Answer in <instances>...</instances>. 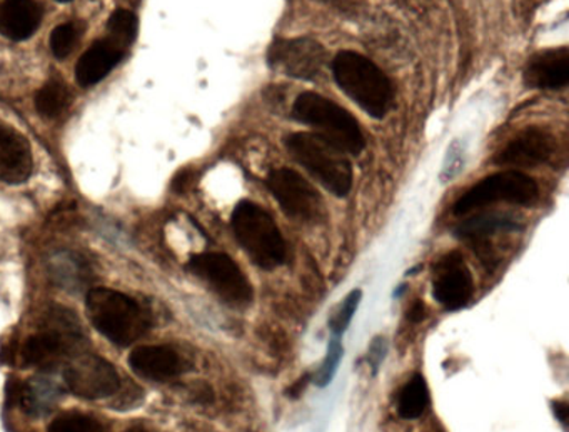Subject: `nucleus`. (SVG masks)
I'll list each match as a JSON object with an SVG mask.
<instances>
[{"mask_svg":"<svg viewBox=\"0 0 569 432\" xmlns=\"http://www.w3.org/2000/svg\"><path fill=\"white\" fill-rule=\"evenodd\" d=\"M49 432H106L94 419L82 414H68L56 419L49 425Z\"/></svg>","mask_w":569,"mask_h":432,"instance_id":"26","label":"nucleus"},{"mask_svg":"<svg viewBox=\"0 0 569 432\" xmlns=\"http://www.w3.org/2000/svg\"><path fill=\"white\" fill-rule=\"evenodd\" d=\"M516 222L512 219L506 218V215L498 214H481L476 218L468 219V221L461 222L456 229V235L461 239H485L488 235L495 234L498 231H509V229H516Z\"/></svg>","mask_w":569,"mask_h":432,"instance_id":"22","label":"nucleus"},{"mask_svg":"<svg viewBox=\"0 0 569 432\" xmlns=\"http://www.w3.org/2000/svg\"><path fill=\"white\" fill-rule=\"evenodd\" d=\"M528 88L539 91H559L569 82V52L566 48L538 52L525 68Z\"/></svg>","mask_w":569,"mask_h":432,"instance_id":"15","label":"nucleus"},{"mask_svg":"<svg viewBox=\"0 0 569 432\" xmlns=\"http://www.w3.org/2000/svg\"><path fill=\"white\" fill-rule=\"evenodd\" d=\"M429 405V389L425 375H412L411 381L406 382L399 391L398 412L402 419H418L425 414Z\"/></svg>","mask_w":569,"mask_h":432,"instance_id":"20","label":"nucleus"},{"mask_svg":"<svg viewBox=\"0 0 569 432\" xmlns=\"http://www.w3.org/2000/svg\"><path fill=\"white\" fill-rule=\"evenodd\" d=\"M42 11L34 0H4L0 4V34L11 41H26L39 29Z\"/></svg>","mask_w":569,"mask_h":432,"instance_id":"17","label":"nucleus"},{"mask_svg":"<svg viewBox=\"0 0 569 432\" xmlns=\"http://www.w3.org/2000/svg\"><path fill=\"white\" fill-rule=\"evenodd\" d=\"M86 308L92 325L121 348L138 341L151 325L148 312L134 299L112 289H91Z\"/></svg>","mask_w":569,"mask_h":432,"instance_id":"2","label":"nucleus"},{"mask_svg":"<svg viewBox=\"0 0 569 432\" xmlns=\"http://www.w3.org/2000/svg\"><path fill=\"white\" fill-rule=\"evenodd\" d=\"M69 102H71V94L61 81L48 82L36 96V108L39 114L48 119L59 118L69 108Z\"/></svg>","mask_w":569,"mask_h":432,"instance_id":"23","label":"nucleus"},{"mask_svg":"<svg viewBox=\"0 0 569 432\" xmlns=\"http://www.w3.org/2000/svg\"><path fill=\"white\" fill-rule=\"evenodd\" d=\"M69 391L78 398L104 399L121 389L118 372L106 359L94 354H79L64 372Z\"/></svg>","mask_w":569,"mask_h":432,"instance_id":"11","label":"nucleus"},{"mask_svg":"<svg viewBox=\"0 0 569 432\" xmlns=\"http://www.w3.org/2000/svg\"><path fill=\"white\" fill-rule=\"evenodd\" d=\"M192 181V172H179L178 178L174 179V191L184 192Z\"/></svg>","mask_w":569,"mask_h":432,"instance_id":"32","label":"nucleus"},{"mask_svg":"<svg viewBox=\"0 0 569 432\" xmlns=\"http://www.w3.org/2000/svg\"><path fill=\"white\" fill-rule=\"evenodd\" d=\"M342 352H345V349H342L339 339H332V341L329 342L328 355H326L321 369H319L318 374H316V384L321 385V388H325V385H328L329 382L332 381L336 371H338V365L339 361H341Z\"/></svg>","mask_w":569,"mask_h":432,"instance_id":"28","label":"nucleus"},{"mask_svg":"<svg viewBox=\"0 0 569 432\" xmlns=\"http://www.w3.org/2000/svg\"><path fill=\"white\" fill-rule=\"evenodd\" d=\"M408 318L411 322H421L426 318V305L421 301L412 304V308L409 309Z\"/></svg>","mask_w":569,"mask_h":432,"instance_id":"30","label":"nucleus"},{"mask_svg":"<svg viewBox=\"0 0 569 432\" xmlns=\"http://www.w3.org/2000/svg\"><path fill=\"white\" fill-rule=\"evenodd\" d=\"M286 149L299 165L329 192L346 198L352 188V165L341 149L318 134L296 132L286 138Z\"/></svg>","mask_w":569,"mask_h":432,"instance_id":"3","label":"nucleus"},{"mask_svg":"<svg viewBox=\"0 0 569 432\" xmlns=\"http://www.w3.org/2000/svg\"><path fill=\"white\" fill-rule=\"evenodd\" d=\"M336 84L362 111L375 119L388 114L395 101V89L388 76L365 56L342 51L332 61Z\"/></svg>","mask_w":569,"mask_h":432,"instance_id":"1","label":"nucleus"},{"mask_svg":"<svg viewBox=\"0 0 569 432\" xmlns=\"http://www.w3.org/2000/svg\"><path fill=\"white\" fill-rule=\"evenodd\" d=\"M362 292L359 289L349 292L346 295L345 301L338 305L335 314H332L331 321H329V328L335 332L336 335L342 334L346 329L351 324L352 315H355L356 309H358L359 302H361Z\"/></svg>","mask_w":569,"mask_h":432,"instance_id":"25","label":"nucleus"},{"mask_svg":"<svg viewBox=\"0 0 569 432\" xmlns=\"http://www.w3.org/2000/svg\"><path fill=\"white\" fill-rule=\"evenodd\" d=\"M269 191L286 215L305 224H319L326 219L321 194L292 169L281 168L269 172L266 179Z\"/></svg>","mask_w":569,"mask_h":432,"instance_id":"8","label":"nucleus"},{"mask_svg":"<svg viewBox=\"0 0 569 432\" xmlns=\"http://www.w3.org/2000/svg\"><path fill=\"white\" fill-rule=\"evenodd\" d=\"M292 118L311 125L318 135L341 149L345 154L358 155L365 149L366 139L358 121L341 106L316 92H305L296 99Z\"/></svg>","mask_w":569,"mask_h":432,"instance_id":"5","label":"nucleus"},{"mask_svg":"<svg viewBox=\"0 0 569 432\" xmlns=\"http://www.w3.org/2000/svg\"><path fill=\"white\" fill-rule=\"evenodd\" d=\"M274 71L301 81H315L328 64V52L315 39H276L268 52Z\"/></svg>","mask_w":569,"mask_h":432,"instance_id":"10","label":"nucleus"},{"mask_svg":"<svg viewBox=\"0 0 569 432\" xmlns=\"http://www.w3.org/2000/svg\"><path fill=\"white\" fill-rule=\"evenodd\" d=\"M189 271L201 278L222 301L234 308L251 304L252 285L238 264L222 252H206L189 261Z\"/></svg>","mask_w":569,"mask_h":432,"instance_id":"9","label":"nucleus"},{"mask_svg":"<svg viewBox=\"0 0 569 432\" xmlns=\"http://www.w3.org/2000/svg\"><path fill=\"white\" fill-rule=\"evenodd\" d=\"M386 349L388 348H386L385 339H375L371 348H369V361H371L375 371H378L379 364H381L382 359H385Z\"/></svg>","mask_w":569,"mask_h":432,"instance_id":"29","label":"nucleus"},{"mask_svg":"<svg viewBox=\"0 0 569 432\" xmlns=\"http://www.w3.org/2000/svg\"><path fill=\"white\" fill-rule=\"evenodd\" d=\"M51 274L54 275V281L68 291H79L88 284L91 271L84 259L79 255L62 254L52 261Z\"/></svg>","mask_w":569,"mask_h":432,"instance_id":"21","label":"nucleus"},{"mask_svg":"<svg viewBox=\"0 0 569 432\" xmlns=\"http://www.w3.org/2000/svg\"><path fill=\"white\" fill-rule=\"evenodd\" d=\"M552 411H555L556 418H558L562 425L568 424V404L566 402H552Z\"/></svg>","mask_w":569,"mask_h":432,"instance_id":"31","label":"nucleus"},{"mask_svg":"<svg viewBox=\"0 0 569 432\" xmlns=\"http://www.w3.org/2000/svg\"><path fill=\"white\" fill-rule=\"evenodd\" d=\"M34 169L31 144L11 125L0 122V181L22 184Z\"/></svg>","mask_w":569,"mask_h":432,"instance_id":"14","label":"nucleus"},{"mask_svg":"<svg viewBox=\"0 0 569 432\" xmlns=\"http://www.w3.org/2000/svg\"><path fill=\"white\" fill-rule=\"evenodd\" d=\"M472 275L459 252L442 255L432 268V295L448 309L458 311L468 304L472 295Z\"/></svg>","mask_w":569,"mask_h":432,"instance_id":"12","label":"nucleus"},{"mask_svg":"<svg viewBox=\"0 0 569 432\" xmlns=\"http://www.w3.org/2000/svg\"><path fill=\"white\" fill-rule=\"evenodd\" d=\"M79 29L74 24H62L51 34V51L54 58L66 59L78 44Z\"/></svg>","mask_w":569,"mask_h":432,"instance_id":"27","label":"nucleus"},{"mask_svg":"<svg viewBox=\"0 0 569 432\" xmlns=\"http://www.w3.org/2000/svg\"><path fill=\"white\" fill-rule=\"evenodd\" d=\"M535 179L518 171L498 172L482 179L462 194L455 204V214L465 215L498 202L528 205L538 198Z\"/></svg>","mask_w":569,"mask_h":432,"instance_id":"6","label":"nucleus"},{"mask_svg":"<svg viewBox=\"0 0 569 432\" xmlns=\"http://www.w3.org/2000/svg\"><path fill=\"white\" fill-rule=\"evenodd\" d=\"M231 228L246 254L258 268L272 271L284 264L288 249L278 224L254 202L242 201L232 212Z\"/></svg>","mask_w":569,"mask_h":432,"instance_id":"4","label":"nucleus"},{"mask_svg":"<svg viewBox=\"0 0 569 432\" xmlns=\"http://www.w3.org/2000/svg\"><path fill=\"white\" fill-rule=\"evenodd\" d=\"M129 365L136 374L152 381H166L182 372L181 358L168 345H139L129 355Z\"/></svg>","mask_w":569,"mask_h":432,"instance_id":"16","label":"nucleus"},{"mask_svg":"<svg viewBox=\"0 0 569 432\" xmlns=\"http://www.w3.org/2000/svg\"><path fill=\"white\" fill-rule=\"evenodd\" d=\"M309 382V374H306L305 378L299 379L298 382H296L295 385H291V389H288V398H299V395L305 392L306 385H308Z\"/></svg>","mask_w":569,"mask_h":432,"instance_id":"33","label":"nucleus"},{"mask_svg":"<svg viewBox=\"0 0 569 432\" xmlns=\"http://www.w3.org/2000/svg\"><path fill=\"white\" fill-rule=\"evenodd\" d=\"M58 2H62V4H66V2H71V0H58Z\"/></svg>","mask_w":569,"mask_h":432,"instance_id":"34","label":"nucleus"},{"mask_svg":"<svg viewBox=\"0 0 569 432\" xmlns=\"http://www.w3.org/2000/svg\"><path fill=\"white\" fill-rule=\"evenodd\" d=\"M81 341L82 329L78 318L68 309L54 308L49 312L48 329L26 341L22 361L26 365L51 368Z\"/></svg>","mask_w":569,"mask_h":432,"instance_id":"7","label":"nucleus"},{"mask_svg":"<svg viewBox=\"0 0 569 432\" xmlns=\"http://www.w3.org/2000/svg\"><path fill=\"white\" fill-rule=\"evenodd\" d=\"M109 41L124 49L134 42L138 36V18L131 11L118 9L108 21Z\"/></svg>","mask_w":569,"mask_h":432,"instance_id":"24","label":"nucleus"},{"mask_svg":"<svg viewBox=\"0 0 569 432\" xmlns=\"http://www.w3.org/2000/svg\"><path fill=\"white\" fill-rule=\"evenodd\" d=\"M555 149L556 141L551 132L541 128H528L495 155V164L502 168H536L548 162L555 154Z\"/></svg>","mask_w":569,"mask_h":432,"instance_id":"13","label":"nucleus"},{"mask_svg":"<svg viewBox=\"0 0 569 432\" xmlns=\"http://www.w3.org/2000/svg\"><path fill=\"white\" fill-rule=\"evenodd\" d=\"M61 394V388L56 382L49 381V379H39V381L34 379V381L21 385L19 404L28 414L44 415L51 411Z\"/></svg>","mask_w":569,"mask_h":432,"instance_id":"19","label":"nucleus"},{"mask_svg":"<svg viewBox=\"0 0 569 432\" xmlns=\"http://www.w3.org/2000/svg\"><path fill=\"white\" fill-rule=\"evenodd\" d=\"M122 51L114 42L99 41L92 44L86 51V54L79 59L78 68H76V78L82 88H91V86L101 82L122 59Z\"/></svg>","mask_w":569,"mask_h":432,"instance_id":"18","label":"nucleus"}]
</instances>
